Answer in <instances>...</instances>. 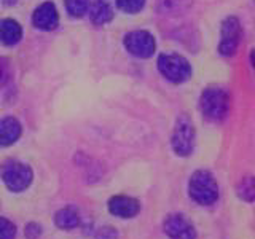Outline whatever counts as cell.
<instances>
[{
	"mask_svg": "<svg viewBox=\"0 0 255 239\" xmlns=\"http://www.w3.org/2000/svg\"><path fill=\"white\" fill-rule=\"evenodd\" d=\"M158 70L172 83H183L191 77L190 64L180 54H161L158 58Z\"/></svg>",
	"mask_w": 255,
	"mask_h": 239,
	"instance_id": "obj_5",
	"label": "cell"
},
{
	"mask_svg": "<svg viewBox=\"0 0 255 239\" xmlns=\"http://www.w3.org/2000/svg\"><path fill=\"white\" fill-rule=\"evenodd\" d=\"M54 227L62 231H70L80 227L82 219H80V212L75 206H64L59 211L54 212Z\"/></svg>",
	"mask_w": 255,
	"mask_h": 239,
	"instance_id": "obj_12",
	"label": "cell"
},
{
	"mask_svg": "<svg viewBox=\"0 0 255 239\" xmlns=\"http://www.w3.org/2000/svg\"><path fill=\"white\" fill-rule=\"evenodd\" d=\"M236 196L247 204L255 203V175H244L236 183Z\"/></svg>",
	"mask_w": 255,
	"mask_h": 239,
	"instance_id": "obj_15",
	"label": "cell"
},
{
	"mask_svg": "<svg viewBox=\"0 0 255 239\" xmlns=\"http://www.w3.org/2000/svg\"><path fill=\"white\" fill-rule=\"evenodd\" d=\"M196 142V132L193 121L188 115L182 114L174 124L172 135H171V147L172 151L180 158H187L193 153Z\"/></svg>",
	"mask_w": 255,
	"mask_h": 239,
	"instance_id": "obj_4",
	"label": "cell"
},
{
	"mask_svg": "<svg viewBox=\"0 0 255 239\" xmlns=\"http://www.w3.org/2000/svg\"><path fill=\"white\" fill-rule=\"evenodd\" d=\"M163 233L169 239H196L198 231L187 215L180 212L167 214L163 220Z\"/></svg>",
	"mask_w": 255,
	"mask_h": 239,
	"instance_id": "obj_6",
	"label": "cell"
},
{
	"mask_svg": "<svg viewBox=\"0 0 255 239\" xmlns=\"http://www.w3.org/2000/svg\"><path fill=\"white\" fill-rule=\"evenodd\" d=\"M199 110L209 123H220L230 110V96L220 88H207L199 98Z\"/></svg>",
	"mask_w": 255,
	"mask_h": 239,
	"instance_id": "obj_3",
	"label": "cell"
},
{
	"mask_svg": "<svg viewBox=\"0 0 255 239\" xmlns=\"http://www.w3.org/2000/svg\"><path fill=\"white\" fill-rule=\"evenodd\" d=\"M58 10L51 2H45L32 14V24L40 30H53L58 26Z\"/></svg>",
	"mask_w": 255,
	"mask_h": 239,
	"instance_id": "obj_10",
	"label": "cell"
},
{
	"mask_svg": "<svg viewBox=\"0 0 255 239\" xmlns=\"http://www.w3.org/2000/svg\"><path fill=\"white\" fill-rule=\"evenodd\" d=\"M140 201L134 196L128 195H115L107 201V211L110 215L117 219H134L140 214Z\"/></svg>",
	"mask_w": 255,
	"mask_h": 239,
	"instance_id": "obj_8",
	"label": "cell"
},
{
	"mask_svg": "<svg viewBox=\"0 0 255 239\" xmlns=\"http://www.w3.org/2000/svg\"><path fill=\"white\" fill-rule=\"evenodd\" d=\"M22 38V29L14 19L0 21V43L6 46L16 45Z\"/></svg>",
	"mask_w": 255,
	"mask_h": 239,
	"instance_id": "obj_14",
	"label": "cell"
},
{
	"mask_svg": "<svg viewBox=\"0 0 255 239\" xmlns=\"http://www.w3.org/2000/svg\"><path fill=\"white\" fill-rule=\"evenodd\" d=\"M43 235V227L38 222H29L24 227V238L26 239H40Z\"/></svg>",
	"mask_w": 255,
	"mask_h": 239,
	"instance_id": "obj_19",
	"label": "cell"
},
{
	"mask_svg": "<svg viewBox=\"0 0 255 239\" xmlns=\"http://www.w3.org/2000/svg\"><path fill=\"white\" fill-rule=\"evenodd\" d=\"M0 179L11 193H22L34 182V171L27 163L19 159H6L0 166Z\"/></svg>",
	"mask_w": 255,
	"mask_h": 239,
	"instance_id": "obj_2",
	"label": "cell"
},
{
	"mask_svg": "<svg viewBox=\"0 0 255 239\" xmlns=\"http://www.w3.org/2000/svg\"><path fill=\"white\" fill-rule=\"evenodd\" d=\"M125 46L135 58L147 59L155 53V38L147 30H132L125 37Z\"/></svg>",
	"mask_w": 255,
	"mask_h": 239,
	"instance_id": "obj_7",
	"label": "cell"
},
{
	"mask_svg": "<svg viewBox=\"0 0 255 239\" xmlns=\"http://www.w3.org/2000/svg\"><path fill=\"white\" fill-rule=\"evenodd\" d=\"M94 238L96 239H120V235H118L117 228L104 225L94 231Z\"/></svg>",
	"mask_w": 255,
	"mask_h": 239,
	"instance_id": "obj_20",
	"label": "cell"
},
{
	"mask_svg": "<svg viewBox=\"0 0 255 239\" xmlns=\"http://www.w3.org/2000/svg\"><path fill=\"white\" fill-rule=\"evenodd\" d=\"M67 11L74 18H82V16L90 10V0H64Z\"/></svg>",
	"mask_w": 255,
	"mask_h": 239,
	"instance_id": "obj_16",
	"label": "cell"
},
{
	"mask_svg": "<svg viewBox=\"0 0 255 239\" xmlns=\"http://www.w3.org/2000/svg\"><path fill=\"white\" fill-rule=\"evenodd\" d=\"M22 126L14 117L0 118V147H10L19 140Z\"/></svg>",
	"mask_w": 255,
	"mask_h": 239,
	"instance_id": "obj_11",
	"label": "cell"
},
{
	"mask_svg": "<svg viewBox=\"0 0 255 239\" xmlns=\"http://www.w3.org/2000/svg\"><path fill=\"white\" fill-rule=\"evenodd\" d=\"M16 236H18V228L14 223L0 215V239H16Z\"/></svg>",
	"mask_w": 255,
	"mask_h": 239,
	"instance_id": "obj_17",
	"label": "cell"
},
{
	"mask_svg": "<svg viewBox=\"0 0 255 239\" xmlns=\"http://www.w3.org/2000/svg\"><path fill=\"white\" fill-rule=\"evenodd\" d=\"M241 40V24L236 16H230L222 24V38L219 45V53L222 56H233L238 50Z\"/></svg>",
	"mask_w": 255,
	"mask_h": 239,
	"instance_id": "obj_9",
	"label": "cell"
},
{
	"mask_svg": "<svg viewBox=\"0 0 255 239\" xmlns=\"http://www.w3.org/2000/svg\"><path fill=\"white\" fill-rule=\"evenodd\" d=\"M0 77H2V72H0Z\"/></svg>",
	"mask_w": 255,
	"mask_h": 239,
	"instance_id": "obj_23",
	"label": "cell"
},
{
	"mask_svg": "<svg viewBox=\"0 0 255 239\" xmlns=\"http://www.w3.org/2000/svg\"><path fill=\"white\" fill-rule=\"evenodd\" d=\"M16 2V0H3V3H6V5H13Z\"/></svg>",
	"mask_w": 255,
	"mask_h": 239,
	"instance_id": "obj_22",
	"label": "cell"
},
{
	"mask_svg": "<svg viewBox=\"0 0 255 239\" xmlns=\"http://www.w3.org/2000/svg\"><path fill=\"white\" fill-rule=\"evenodd\" d=\"M114 18V8L109 0H94L90 5V19L96 26L107 24Z\"/></svg>",
	"mask_w": 255,
	"mask_h": 239,
	"instance_id": "obj_13",
	"label": "cell"
},
{
	"mask_svg": "<svg viewBox=\"0 0 255 239\" xmlns=\"http://www.w3.org/2000/svg\"><path fill=\"white\" fill-rule=\"evenodd\" d=\"M115 2L125 13H137L145 5V0H115Z\"/></svg>",
	"mask_w": 255,
	"mask_h": 239,
	"instance_id": "obj_18",
	"label": "cell"
},
{
	"mask_svg": "<svg viewBox=\"0 0 255 239\" xmlns=\"http://www.w3.org/2000/svg\"><path fill=\"white\" fill-rule=\"evenodd\" d=\"M188 196L203 207L214 206L220 198V188L214 174L207 169H198L188 179Z\"/></svg>",
	"mask_w": 255,
	"mask_h": 239,
	"instance_id": "obj_1",
	"label": "cell"
},
{
	"mask_svg": "<svg viewBox=\"0 0 255 239\" xmlns=\"http://www.w3.org/2000/svg\"><path fill=\"white\" fill-rule=\"evenodd\" d=\"M251 62H252V66H254V69H255V50L251 51Z\"/></svg>",
	"mask_w": 255,
	"mask_h": 239,
	"instance_id": "obj_21",
	"label": "cell"
}]
</instances>
